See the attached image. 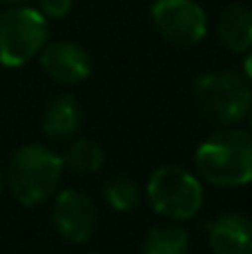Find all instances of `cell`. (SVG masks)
Here are the masks:
<instances>
[{
	"instance_id": "cell-1",
	"label": "cell",
	"mask_w": 252,
	"mask_h": 254,
	"mask_svg": "<svg viewBox=\"0 0 252 254\" xmlns=\"http://www.w3.org/2000/svg\"><path fill=\"white\" fill-rule=\"evenodd\" d=\"M65 163L49 145L27 143L11 154L4 170V188L20 205L34 207L54 198L61 188Z\"/></svg>"
},
{
	"instance_id": "cell-2",
	"label": "cell",
	"mask_w": 252,
	"mask_h": 254,
	"mask_svg": "<svg viewBox=\"0 0 252 254\" xmlns=\"http://www.w3.org/2000/svg\"><path fill=\"white\" fill-rule=\"evenodd\" d=\"M199 176L217 188H244L252 183V131L230 125L214 131L196 147Z\"/></svg>"
},
{
	"instance_id": "cell-3",
	"label": "cell",
	"mask_w": 252,
	"mask_h": 254,
	"mask_svg": "<svg viewBox=\"0 0 252 254\" xmlns=\"http://www.w3.org/2000/svg\"><path fill=\"white\" fill-rule=\"evenodd\" d=\"M192 101L201 116L214 125L230 127L250 116L252 83L244 71L212 69L192 80Z\"/></svg>"
},
{
	"instance_id": "cell-4",
	"label": "cell",
	"mask_w": 252,
	"mask_h": 254,
	"mask_svg": "<svg viewBox=\"0 0 252 254\" xmlns=\"http://www.w3.org/2000/svg\"><path fill=\"white\" fill-rule=\"evenodd\" d=\"M145 198L152 210L168 221H190L203 205V183L199 174L181 165H161L145 185Z\"/></svg>"
},
{
	"instance_id": "cell-5",
	"label": "cell",
	"mask_w": 252,
	"mask_h": 254,
	"mask_svg": "<svg viewBox=\"0 0 252 254\" xmlns=\"http://www.w3.org/2000/svg\"><path fill=\"white\" fill-rule=\"evenodd\" d=\"M49 40L47 16L34 7L13 4L0 13V65L16 69L36 56Z\"/></svg>"
},
{
	"instance_id": "cell-6",
	"label": "cell",
	"mask_w": 252,
	"mask_h": 254,
	"mask_svg": "<svg viewBox=\"0 0 252 254\" xmlns=\"http://www.w3.org/2000/svg\"><path fill=\"white\" fill-rule=\"evenodd\" d=\"M152 22L177 47H194L208 34V16L194 0H159L152 7Z\"/></svg>"
},
{
	"instance_id": "cell-7",
	"label": "cell",
	"mask_w": 252,
	"mask_h": 254,
	"mask_svg": "<svg viewBox=\"0 0 252 254\" xmlns=\"http://www.w3.org/2000/svg\"><path fill=\"white\" fill-rule=\"evenodd\" d=\"M52 223L58 237L67 243L83 246L96 232L98 212L92 196L78 188H67L54 194Z\"/></svg>"
},
{
	"instance_id": "cell-8",
	"label": "cell",
	"mask_w": 252,
	"mask_h": 254,
	"mask_svg": "<svg viewBox=\"0 0 252 254\" xmlns=\"http://www.w3.org/2000/svg\"><path fill=\"white\" fill-rule=\"evenodd\" d=\"M40 67L58 85H78L92 74V56L74 40H54L40 52Z\"/></svg>"
},
{
	"instance_id": "cell-9",
	"label": "cell",
	"mask_w": 252,
	"mask_h": 254,
	"mask_svg": "<svg viewBox=\"0 0 252 254\" xmlns=\"http://www.w3.org/2000/svg\"><path fill=\"white\" fill-rule=\"evenodd\" d=\"M212 254H252V219L239 212L221 214L208 225Z\"/></svg>"
},
{
	"instance_id": "cell-10",
	"label": "cell",
	"mask_w": 252,
	"mask_h": 254,
	"mask_svg": "<svg viewBox=\"0 0 252 254\" xmlns=\"http://www.w3.org/2000/svg\"><path fill=\"white\" fill-rule=\"evenodd\" d=\"M83 119L85 112L80 103L69 94H61L47 103L40 127L49 140H69L83 127Z\"/></svg>"
},
{
	"instance_id": "cell-11",
	"label": "cell",
	"mask_w": 252,
	"mask_h": 254,
	"mask_svg": "<svg viewBox=\"0 0 252 254\" xmlns=\"http://www.w3.org/2000/svg\"><path fill=\"white\" fill-rule=\"evenodd\" d=\"M217 36L226 49L246 54L252 49V9L241 2H232L219 13Z\"/></svg>"
},
{
	"instance_id": "cell-12",
	"label": "cell",
	"mask_w": 252,
	"mask_h": 254,
	"mask_svg": "<svg viewBox=\"0 0 252 254\" xmlns=\"http://www.w3.org/2000/svg\"><path fill=\"white\" fill-rule=\"evenodd\" d=\"M143 254H190V234L179 221L154 225L145 234Z\"/></svg>"
},
{
	"instance_id": "cell-13",
	"label": "cell",
	"mask_w": 252,
	"mask_h": 254,
	"mask_svg": "<svg viewBox=\"0 0 252 254\" xmlns=\"http://www.w3.org/2000/svg\"><path fill=\"white\" fill-rule=\"evenodd\" d=\"M143 196H145V192H143V188L132 176L114 174L110 179H105V183H103V198H105V203L114 212H121V214L134 212L143 203Z\"/></svg>"
},
{
	"instance_id": "cell-14",
	"label": "cell",
	"mask_w": 252,
	"mask_h": 254,
	"mask_svg": "<svg viewBox=\"0 0 252 254\" xmlns=\"http://www.w3.org/2000/svg\"><path fill=\"white\" fill-rule=\"evenodd\" d=\"M63 163L65 170L74 172L78 176L94 174L103 167L105 163V152L103 147L92 138H76L74 143H69V147L63 154Z\"/></svg>"
},
{
	"instance_id": "cell-15",
	"label": "cell",
	"mask_w": 252,
	"mask_h": 254,
	"mask_svg": "<svg viewBox=\"0 0 252 254\" xmlns=\"http://www.w3.org/2000/svg\"><path fill=\"white\" fill-rule=\"evenodd\" d=\"M38 4L47 18H65L74 7V0H38Z\"/></svg>"
},
{
	"instance_id": "cell-16",
	"label": "cell",
	"mask_w": 252,
	"mask_h": 254,
	"mask_svg": "<svg viewBox=\"0 0 252 254\" xmlns=\"http://www.w3.org/2000/svg\"><path fill=\"white\" fill-rule=\"evenodd\" d=\"M244 74L246 78L252 83V49L250 52H246V58H244Z\"/></svg>"
},
{
	"instance_id": "cell-17",
	"label": "cell",
	"mask_w": 252,
	"mask_h": 254,
	"mask_svg": "<svg viewBox=\"0 0 252 254\" xmlns=\"http://www.w3.org/2000/svg\"><path fill=\"white\" fill-rule=\"evenodd\" d=\"M2 188H4V170L0 167V194H2Z\"/></svg>"
},
{
	"instance_id": "cell-18",
	"label": "cell",
	"mask_w": 252,
	"mask_h": 254,
	"mask_svg": "<svg viewBox=\"0 0 252 254\" xmlns=\"http://www.w3.org/2000/svg\"><path fill=\"white\" fill-rule=\"evenodd\" d=\"M2 2H9V4H22V2H27V0H2Z\"/></svg>"
},
{
	"instance_id": "cell-19",
	"label": "cell",
	"mask_w": 252,
	"mask_h": 254,
	"mask_svg": "<svg viewBox=\"0 0 252 254\" xmlns=\"http://www.w3.org/2000/svg\"><path fill=\"white\" fill-rule=\"evenodd\" d=\"M250 129H252V112H250Z\"/></svg>"
},
{
	"instance_id": "cell-20",
	"label": "cell",
	"mask_w": 252,
	"mask_h": 254,
	"mask_svg": "<svg viewBox=\"0 0 252 254\" xmlns=\"http://www.w3.org/2000/svg\"><path fill=\"white\" fill-rule=\"evenodd\" d=\"M85 254H101V252H85Z\"/></svg>"
}]
</instances>
